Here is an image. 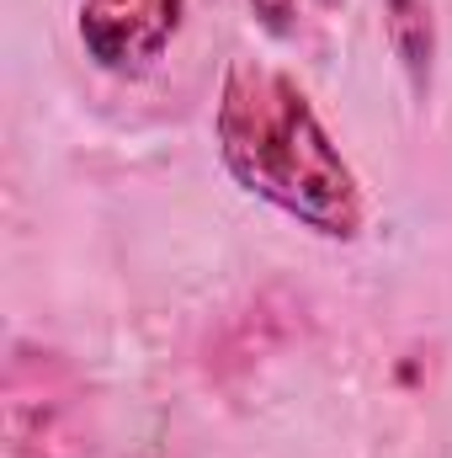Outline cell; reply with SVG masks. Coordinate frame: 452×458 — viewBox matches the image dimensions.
I'll list each match as a JSON object with an SVG mask.
<instances>
[{"label": "cell", "instance_id": "6da1fadb", "mask_svg": "<svg viewBox=\"0 0 452 458\" xmlns=\"http://www.w3.org/2000/svg\"><path fill=\"white\" fill-rule=\"evenodd\" d=\"M213 144L229 182L255 203L288 214L320 240H362L367 192L320 123L309 91L288 70L266 59H234L213 107Z\"/></svg>", "mask_w": 452, "mask_h": 458}, {"label": "cell", "instance_id": "7a4b0ae2", "mask_svg": "<svg viewBox=\"0 0 452 458\" xmlns=\"http://www.w3.org/2000/svg\"><path fill=\"white\" fill-rule=\"evenodd\" d=\"M187 27V0H80L75 38L102 75H144Z\"/></svg>", "mask_w": 452, "mask_h": 458}, {"label": "cell", "instance_id": "3957f363", "mask_svg": "<svg viewBox=\"0 0 452 458\" xmlns=\"http://www.w3.org/2000/svg\"><path fill=\"white\" fill-rule=\"evenodd\" d=\"M383 38L410 81V97L426 102L431 75H437V11H431V0H383Z\"/></svg>", "mask_w": 452, "mask_h": 458}, {"label": "cell", "instance_id": "277c9868", "mask_svg": "<svg viewBox=\"0 0 452 458\" xmlns=\"http://www.w3.org/2000/svg\"><path fill=\"white\" fill-rule=\"evenodd\" d=\"M245 5H250V16H255V27L266 38H288L298 27V5L304 0H245Z\"/></svg>", "mask_w": 452, "mask_h": 458}]
</instances>
